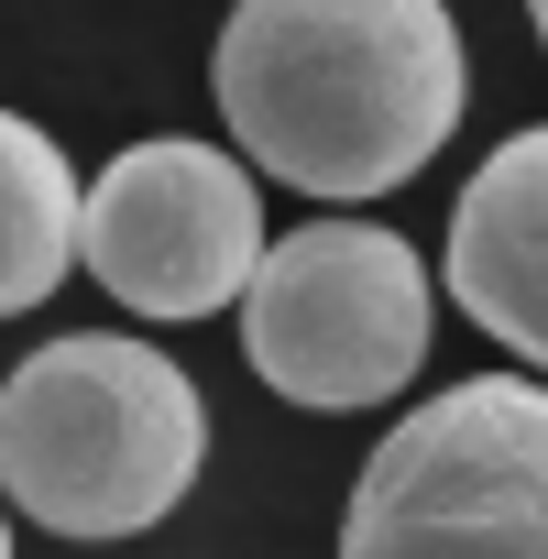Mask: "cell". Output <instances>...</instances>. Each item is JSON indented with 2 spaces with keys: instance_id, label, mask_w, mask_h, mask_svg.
Returning <instances> with one entry per match:
<instances>
[{
  "instance_id": "1",
  "label": "cell",
  "mask_w": 548,
  "mask_h": 559,
  "mask_svg": "<svg viewBox=\"0 0 548 559\" xmlns=\"http://www.w3.org/2000/svg\"><path fill=\"white\" fill-rule=\"evenodd\" d=\"M241 165L297 198L406 187L472 99L450 0H241L209 56Z\"/></svg>"
},
{
  "instance_id": "2",
  "label": "cell",
  "mask_w": 548,
  "mask_h": 559,
  "mask_svg": "<svg viewBox=\"0 0 548 559\" xmlns=\"http://www.w3.org/2000/svg\"><path fill=\"white\" fill-rule=\"evenodd\" d=\"M209 461V406L176 352L78 330L0 384V493L56 537H143L187 504Z\"/></svg>"
},
{
  "instance_id": "3",
  "label": "cell",
  "mask_w": 548,
  "mask_h": 559,
  "mask_svg": "<svg viewBox=\"0 0 548 559\" xmlns=\"http://www.w3.org/2000/svg\"><path fill=\"white\" fill-rule=\"evenodd\" d=\"M352 559H548V384L472 373L428 395L352 483Z\"/></svg>"
},
{
  "instance_id": "4",
  "label": "cell",
  "mask_w": 548,
  "mask_h": 559,
  "mask_svg": "<svg viewBox=\"0 0 548 559\" xmlns=\"http://www.w3.org/2000/svg\"><path fill=\"white\" fill-rule=\"evenodd\" d=\"M241 362L319 417L384 406L428 362V263L406 230L373 219H308L297 241H263L241 274Z\"/></svg>"
},
{
  "instance_id": "5",
  "label": "cell",
  "mask_w": 548,
  "mask_h": 559,
  "mask_svg": "<svg viewBox=\"0 0 548 559\" xmlns=\"http://www.w3.org/2000/svg\"><path fill=\"white\" fill-rule=\"evenodd\" d=\"M263 252V198L252 165L219 143H132L99 165V187L78 198V263L143 319H209L241 297V274Z\"/></svg>"
},
{
  "instance_id": "6",
  "label": "cell",
  "mask_w": 548,
  "mask_h": 559,
  "mask_svg": "<svg viewBox=\"0 0 548 559\" xmlns=\"http://www.w3.org/2000/svg\"><path fill=\"white\" fill-rule=\"evenodd\" d=\"M450 297L548 373V121L493 143V165L450 209Z\"/></svg>"
},
{
  "instance_id": "7",
  "label": "cell",
  "mask_w": 548,
  "mask_h": 559,
  "mask_svg": "<svg viewBox=\"0 0 548 559\" xmlns=\"http://www.w3.org/2000/svg\"><path fill=\"white\" fill-rule=\"evenodd\" d=\"M67 263H78V165L23 110H0V319L45 308Z\"/></svg>"
},
{
  "instance_id": "8",
  "label": "cell",
  "mask_w": 548,
  "mask_h": 559,
  "mask_svg": "<svg viewBox=\"0 0 548 559\" xmlns=\"http://www.w3.org/2000/svg\"><path fill=\"white\" fill-rule=\"evenodd\" d=\"M526 23H537V45H548V0H526Z\"/></svg>"
},
{
  "instance_id": "9",
  "label": "cell",
  "mask_w": 548,
  "mask_h": 559,
  "mask_svg": "<svg viewBox=\"0 0 548 559\" xmlns=\"http://www.w3.org/2000/svg\"><path fill=\"white\" fill-rule=\"evenodd\" d=\"M0 548H12V515H0Z\"/></svg>"
}]
</instances>
